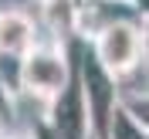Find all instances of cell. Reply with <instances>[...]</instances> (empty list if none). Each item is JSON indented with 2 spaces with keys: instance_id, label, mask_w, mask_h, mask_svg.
<instances>
[{
  "instance_id": "obj_1",
  "label": "cell",
  "mask_w": 149,
  "mask_h": 139,
  "mask_svg": "<svg viewBox=\"0 0 149 139\" xmlns=\"http://www.w3.org/2000/svg\"><path fill=\"white\" fill-rule=\"evenodd\" d=\"M92 58L109 71L115 82L142 71L146 65V17H125L112 20L92 37Z\"/></svg>"
},
{
  "instance_id": "obj_2",
  "label": "cell",
  "mask_w": 149,
  "mask_h": 139,
  "mask_svg": "<svg viewBox=\"0 0 149 139\" xmlns=\"http://www.w3.org/2000/svg\"><path fill=\"white\" fill-rule=\"evenodd\" d=\"M71 78H74L71 58L58 44H34L20 58V88L34 98H41L44 105L65 92Z\"/></svg>"
},
{
  "instance_id": "obj_3",
  "label": "cell",
  "mask_w": 149,
  "mask_h": 139,
  "mask_svg": "<svg viewBox=\"0 0 149 139\" xmlns=\"http://www.w3.org/2000/svg\"><path fill=\"white\" fill-rule=\"evenodd\" d=\"M44 126L54 132L58 139H92V122H88V105H85L81 85H78V75H74L68 88L61 95H54L47 102V115Z\"/></svg>"
},
{
  "instance_id": "obj_4",
  "label": "cell",
  "mask_w": 149,
  "mask_h": 139,
  "mask_svg": "<svg viewBox=\"0 0 149 139\" xmlns=\"http://www.w3.org/2000/svg\"><path fill=\"white\" fill-rule=\"evenodd\" d=\"M37 44V27L24 10H0V54L24 58Z\"/></svg>"
},
{
  "instance_id": "obj_5",
  "label": "cell",
  "mask_w": 149,
  "mask_h": 139,
  "mask_svg": "<svg viewBox=\"0 0 149 139\" xmlns=\"http://www.w3.org/2000/svg\"><path fill=\"white\" fill-rule=\"evenodd\" d=\"M105 139H149V126H146V122H139L136 115H129L125 109H119V105H115Z\"/></svg>"
}]
</instances>
